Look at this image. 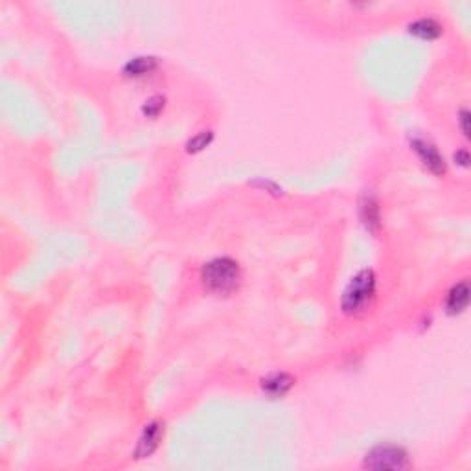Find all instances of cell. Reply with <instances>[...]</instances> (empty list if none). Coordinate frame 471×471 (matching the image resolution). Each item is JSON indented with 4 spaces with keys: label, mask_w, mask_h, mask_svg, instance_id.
Wrapping results in <instances>:
<instances>
[{
    "label": "cell",
    "mask_w": 471,
    "mask_h": 471,
    "mask_svg": "<svg viewBox=\"0 0 471 471\" xmlns=\"http://www.w3.org/2000/svg\"><path fill=\"white\" fill-rule=\"evenodd\" d=\"M158 67V59L153 55H139V58L129 59L124 65V74L127 77H142L151 74Z\"/></svg>",
    "instance_id": "9c48e42d"
},
{
    "label": "cell",
    "mask_w": 471,
    "mask_h": 471,
    "mask_svg": "<svg viewBox=\"0 0 471 471\" xmlns=\"http://www.w3.org/2000/svg\"><path fill=\"white\" fill-rule=\"evenodd\" d=\"M368 470H405L408 466L407 451L399 445H377L364 457Z\"/></svg>",
    "instance_id": "3957f363"
},
{
    "label": "cell",
    "mask_w": 471,
    "mask_h": 471,
    "mask_svg": "<svg viewBox=\"0 0 471 471\" xmlns=\"http://www.w3.org/2000/svg\"><path fill=\"white\" fill-rule=\"evenodd\" d=\"M376 296V274L372 269H363L350 280L341 298V308L346 315H359L372 304Z\"/></svg>",
    "instance_id": "7a4b0ae2"
},
{
    "label": "cell",
    "mask_w": 471,
    "mask_h": 471,
    "mask_svg": "<svg viewBox=\"0 0 471 471\" xmlns=\"http://www.w3.org/2000/svg\"><path fill=\"white\" fill-rule=\"evenodd\" d=\"M470 304V283L467 280L455 283L451 291L448 293L445 298V311L448 315H460Z\"/></svg>",
    "instance_id": "52a82bcc"
},
{
    "label": "cell",
    "mask_w": 471,
    "mask_h": 471,
    "mask_svg": "<svg viewBox=\"0 0 471 471\" xmlns=\"http://www.w3.org/2000/svg\"><path fill=\"white\" fill-rule=\"evenodd\" d=\"M212 140H214V133H212L210 129L199 131L197 135L192 136V139L186 142V151H188V153L202 151V149L208 148V146L212 144Z\"/></svg>",
    "instance_id": "8fae6325"
},
{
    "label": "cell",
    "mask_w": 471,
    "mask_h": 471,
    "mask_svg": "<svg viewBox=\"0 0 471 471\" xmlns=\"http://www.w3.org/2000/svg\"><path fill=\"white\" fill-rule=\"evenodd\" d=\"M408 33H413V36H416L418 39H423V40H435L438 39L440 36H442V24L436 21V18L433 17H422V18H416L414 23L408 24Z\"/></svg>",
    "instance_id": "ba28073f"
},
{
    "label": "cell",
    "mask_w": 471,
    "mask_h": 471,
    "mask_svg": "<svg viewBox=\"0 0 471 471\" xmlns=\"http://www.w3.org/2000/svg\"><path fill=\"white\" fill-rule=\"evenodd\" d=\"M455 162L462 168H466L467 164H470V155H467L466 149H460V151L455 153Z\"/></svg>",
    "instance_id": "5bb4252c"
},
{
    "label": "cell",
    "mask_w": 471,
    "mask_h": 471,
    "mask_svg": "<svg viewBox=\"0 0 471 471\" xmlns=\"http://www.w3.org/2000/svg\"><path fill=\"white\" fill-rule=\"evenodd\" d=\"M458 124H460L464 136L470 139V111L467 109H462V111L458 112Z\"/></svg>",
    "instance_id": "4fadbf2b"
},
{
    "label": "cell",
    "mask_w": 471,
    "mask_h": 471,
    "mask_svg": "<svg viewBox=\"0 0 471 471\" xmlns=\"http://www.w3.org/2000/svg\"><path fill=\"white\" fill-rule=\"evenodd\" d=\"M242 280L239 264L232 258H214L208 264L202 265L201 282L210 293L216 295H229L236 291Z\"/></svg>",
    "instance_id": "6da1fadb"
},
{
    "label": "cell",
    "mask_w": 471,
    "mask_h": 471,
    "mask_svg": "<svg viewBox=\"0 0 471 471\" xmlns=\"http://www.w3.org/2000/svg\"><path fill=\"white\" fill-rule=\"evenodd\" d=\"M411 148H413V151L416 153L418 158L422 161L423 166L431 171V173H435V175H444L445 161L444 157L440 155L438 148H436L435 144H431V142L426 139L414 136V139L411 140Z\"/></svg>",
    "instance_id": "277c9868"
},
{
    "label": "cell",
    "mask_w": 471,
    "mask_h": 471,
    "mask_svg": "<svg viewBox=\"0 0 471 471\" xmlns=\"http://www.w3.org/2000/svg\"><path fill=\"white\" fill-rule=\"evenodd\" d=\"M164 107H166V98H164V96H151V98L146 99L144 105H142V114L148 118H157L158 114L164 111Z\"/></svg>",
    "instance_id": "7c38bea8"
},
{
    "label": "cell",
    "mask_w": 471,
    "mask_h": 471,
    "mask_svg": "<svg viewBox=\"0 0 471 471\" xmlns=\"http://www.w3.org/2000/svg\"><path fill=\"white\" fill-rule=\"evenodd\" d=\"M261 391L273 399L283 398L295 385V377L286 372H274L261 379Z\"/></svg>",
    "instance_id": "8992f818"
},
{
    "label": "cell",
    "mask_w": 471,
    "mask_h": 471,
    "mask_svg": "<svg viewBox=\"0 0 471 471\" xmlns=\"http://www.w3.org/2000/svg\"><path fill=\"white\" fill-rule=\"evenodd\" d=\"M162 438H164V423L158 422V420H153V422H149L148 426L144 427V431H142V435H140L139 438V444H136L135 448V458H148L151 457L155 451L158 449V445H161Z\"/></svg>",
    "instance_id": "5b68a950"
},
{
    "label": "cell",
    "mask_w": 471,
    "mask_h": 471,
    "mask_svg": "<svg viewBox=\"0 0 471 471\" xmlns=\"http://www.w3.org/2000/svg\"><path fill=\"white\" fill-rule=\"evenodd\" d=\"M359 214L364 227L370 232H377V229H379V205H377V199L374 195H364L363 201H361Z\"/></svg>",
    "instance_id": "30bf717a"
}]
</instances>
